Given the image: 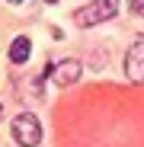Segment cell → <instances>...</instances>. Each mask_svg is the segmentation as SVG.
<instances>
[{
    "label": "cell",
    "mask_w": 144,
    "mask_h": 147,
    "mask_svg": "<svg viewBox=\"0 0 144 147\" xmlns=\"http://www.w3.org/2000/svg\"><path fill=\"white\" fill-rule=\"evenodd\" d=\"M45 3H58V0H45Z\"/></svg>",
    "instance_id": "52a82bcc"
},
{
    "label": "cell",
    "mask_w": 144,
    "mask_h": 147,
    "mask_svg": "<svg viewBox=\"0 0 144 147\" xmlns=\"http://www.w3.org/2000/svg\"><path fill=\"white\" fill-rule=\"evenodd\" d=\"M13 138H16V144H22V147H35V144L42 141L39 118H35L32 112H19V115L13 118Z\"/></svg>",
    "instance_id": "7a4b0ae2"
},
{
    "label": "cell",
    "mask_w": 144,
    "mask_h": 147,
    "mask_svg": "<svg viewBox=\"0 0 144 147\" xmlns=\"http://www.w3.org/2000/svg\"><path fill=\"white\" fill-rule=\"evenodd\" d=\"M125 74L131 83H144V38H135L125 55Z\"/></svg>",
    "instance_id": "277c9868"
},
{
    "label": "cell",
    "mask_w": 144,
    "mask_h": 147,
    "mask_svg": "<svg viewBox=\"0 0 144 147\" xmlns=\"http://www.w3.org/2000/svg\"><path fill=\"white\" fill-rule=\"evenodd\" d=\"M29 55H32V42H29L26 35H16L13 45H10V61H13V64H26Z\"/></svg>",
    "instance_id": "5b68a950"
},
{
    "label": "cell",
    "mask_w": 144,
    "mask_h": 147,
    "mask_svg": "<svg viewBox=\"0 0 144 147\" xmlns=\"http://www.w3.org/2000/svg\"><path fill=\"white\" fill-rule=\"evenodd\" d=\"M128 7H131L135 13H141V16H144V0H128Z\"/></svg>",
    "instance_id": "8992f818"
},
{
    "label": "cell",
    "mask_w": 144,
    "mask_h": 147,
    "mask_svg": "<svg viewBox=\"0 0 144 147\" xmlns=\"http://www.w3.org/2000/svg\"><path fill=\"white\" fill-rule=\"evenodd\" d=\"M80 70H83V67H80L74 58H67V61H58V64H48V67H45V77L55 80L58 86H70V83H77Z\"/></svg>",
    "instance_id": "3957f363"
},
{
    "label": "cell",
    "mask_w": 144,
    "mask_h": 147,
    "mask_svg": "<svg viewBox=\"0 0 144 147\" xmlns=\"http://www.w3.org/2000/svg\"><path fill=\"white\" fill-rule=\"evenodd\" d=\"M118 13V0H93L90 7H80L74 13L77 26H99L103 19H112Z\"/></svg>",
    "instance_id": "6da1fadb"
},
{
    "label": "cell",
    "mask_w": 144,
    "mask_h": 147,
    "mask_svg": "<svg viewBox=\"0 0 144 147\" xmlns=\"http://www.w3.org/2000/svg\"><path fill=\"white\" fill-rule=\"evenodd\" d=\"M10 3H22V0H10Z\"/></svg>",
    "instance_id": "ba28073f"
}]
</instances>
